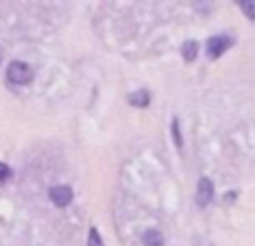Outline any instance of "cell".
I'll list each match as a JSON object with an SVG mask.
<instances>
[{"instance_id":"2","label":"cell","mask_w":255,"mask_h":246,"mask_svg":"<svg viewBox=\"0 0 255 246\" xmlns=\"http://www.w3.org/2000/svg\"><path fill=\"white\" fill-rule=\"evenodd\" d=\"M233 45V38H231L229 34H220V36H211L206 43V52L211 58H220L222 54L226 52V49Z\"/></svg>"},{"instance_id":"7","label":"cell","mask_w":255,"mask_h":246,"mask_svg":"<svg viewBox=\"0 0 255 246\" xmlns=\"http://www.w3.org/2000/svg\"><path fill=\"white\" fill-rule=\"evenodd\" d=\"M197 52H199V45L195 40H186L184 47H181V54H184V61H195L197 58Z\"/></svg>"},{"instance_id":"1","label":"cell","mask_w":255,"mask_h":246,"mask_svg":"<svg viewBox=\"0 0 255 246\" xmlns=\"http://www.w3.org/2000/svg\"><path fill=\"white\" fill-rule=\"evenodd\" d=\"M7 81L13 85H29L34 81V70L22 61H13L7 67Z\"/></svg>"},{"instance_id":"11","label":"cell","mask_w":255,"mask_h":246,"mask_svg":"<svg viewBox=\"0 0 255 246\" xmlns=\"http://www.w3.org/2000/svg\"><path fill=\"white\" fill-rule=\"evenodd\" d=\"M7 179H11V168H9L7 163L0 161V184H4Z\"/></svg>"},{"instance_id":"3","label":"cell","mask_w":255,"mask_h":246,"mask_svg":"<svg viewBox=\"0 0 255 246\" xmlns=\"http://www.w3.org/2000/svg\"><path fill=\"white\" fill-rule=\"evenodd\" d=\"M213 193H215L213 181L206 179V177H202V179H199V184H197V206L199 208L208 206V204H211V199H213Z\"/></svg>"},{"instance_id":"6","label":"cell","mask_w":255,"mask_h":246,"mask_svg":"<svg viewBox=\"0 0 255 246\" xmlns=\"http://www.w3.org/2000/svg\"><path fill=\"white\" fill-rule=\"evenodd\" d=\"M143 244L145 246H163V235L157 229H150L143 233Z\"/></svg>"},{"instance_id":"5","label":"cell","mask_w":255,"mask_h":246,"mask_svg":"<svg viewBox=\"0 0 255 246\" xmlns=\"http://www.w3.org/2000/svg\"><path fill=\"white\" fill-rule=\"evenodd\" d=\"M130 103L134 108H148L150 106V92L148 90H136L130 94Z\"/></svg>"},{"instance_id":"8","label":"cell","mask_w":255,"mask_h":246,"mask_svg":"<svg viewBox=\"0 0 255 246\" xmlns=\"http://www.w3.org/2000/svg\"><path fill=\"white\" fill-rule=\"evenodd\" d=\"M240 9H242L244 13H247L249 20H255V2H249V0H242L240 2Z\"/></svg>"},{"instance_id":"4","label":"cell","mask_w":255,"mask_h":246,"mask_svg":"<svg viewBox=\"0 0 255 246\" xmlns=\"http://www.w3.org/2000/svg\"><path fill=\"white\" fill-rule=\"evenodd\" d=\"M49 199L58 208H65L72 202V188L70 186H54V188H49Z\"/></svg>"},{"instance_id":"10","label":"cell","mask_w":255,"mask_h":246,"mask_svg":"<svg viewBox=\"0 0 255 246\" xmlns=\"http://www.w3.org/2000/svg\"><path fill=\"white\" fill-rule=\"evenodd\" d=\"M172 139H175L177 148H181V145H184V141H181V132H179V121H177V119H172Z\"/></svg>"},{"instance_id":"9","label":"cell","mask_w":255,"mask_h":246,"mask_svg":"<svg viewBox=\"0 0 255 246\" xmlns=\"http://www.w3.org/2000/svg\"><path fill=\"white\" fill-rule=\"evenodd\" d=\"M88 246H103V240H101V235H99V231L94 229H90V235H88Z\"/></svg>"}]
</instances>
